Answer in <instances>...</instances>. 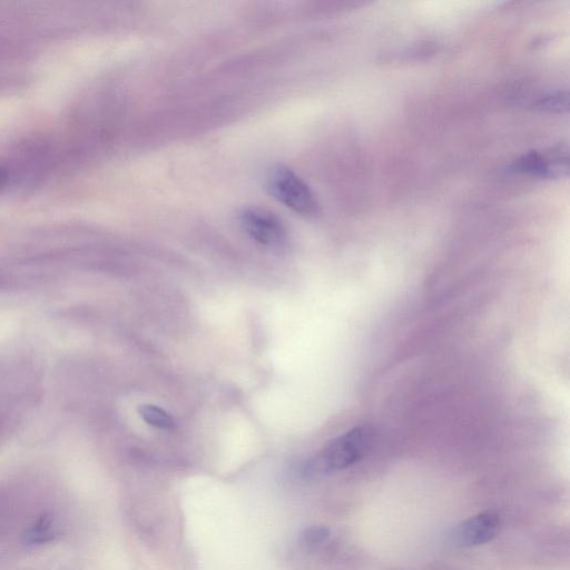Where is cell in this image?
<instances>
[{
  "instance_id": "cell-3",
  "label": "cell",
  "mask_w": 570,
  "mask_h": 570,
  "mask_svg": "<svg viewBox=\"0 0 570 570\" xmlns=\"http://www.w3.org/2000/svg\"><path fill=\"white\" fill-rule=\"evenodd\" d=\"M241 229L265 247H279L287 241L288 232L277 215L261 208H245L239 213Z\"/></svg>"
},
{
  "instance_id": "cell-12",
  "label": "cell",
  "mask_w": 570,
  "mask_h": 570,
  "mask_svg": "<svg viewBox=\"0 0 570 570\" xmlns=\"http://www.w3.org/2000/svg\"><path fill=\"white\" fill-rule=\"evenodd\" d=\"M6 182H7V172L3 169H0V189L3 188Z\"/></svg>"
},
{
  "instance_id": "cell-6",
  "label": "cell",
  "mask_w": 570,
  "mask_h": 570,
  "mask_svg": "<svg viewBox=\"0 0 570 570\" xmlns=\"http://www.w3.org/2000/svg\"><path fill=\"white\" fill-rule=\"evenodd\" d=\"M60 534L61 526L57 517L54 514L45 513L26 528L22 540L26 546H42L54 542Z\"/></svg>"
},
{
  "instance_id": "cell-4",
  "label": "cell",
  "mask_w": 570,
  "mask_h": 570,
  "mask_svg": "<svg viewBox=\"0 0 570 570\" xmlns=\"http://www.w3.org/2000/svg\"><path fill=\"white\" fill-rule=\"evenodd\" d=\"M500 528V518L495 511H484L460 523L449 534L451 543L458 547L484 545L493 540Z\"/></svg>"
},
{
  "instance_id": "cell-5",
  "label": "cell",
  "mask_w": 570,
  "mask_h": 570,
  "mask_svg": "<svg viewBox=\"0 0 570 570\" xmlns=\"http://www.w3.org/2000/svg\"><path fill=\"white\" fill-rule=\"evenodd\" d=\"M513 170L535 178L556 179L568 170L567 152L560 150L549 154L530 152L515 162Z\"/></svg>"
},
{
  "instance_id": "cell-2",
  "label": "cell",
  "mask_w": 570,
  "mask_h": 570,
  "mask_svg": "<svg viewBox=\"0 0 570 570\" xmlns=\"http://www.w3.org/2000/svg\"><path fill=\"white\" fill-rule=\"evenodd\" d=\"M265 186L275 200L294 213L306 218H314L320 213V204L310 186L289 167H272L265 178Z\"/></svg>"
},
{
  "instance_id": "cell-9",
  "label": "cell",
  "mask_w": 570,
  "mask_h": 570,
  "mask_svg": "<svg viewBox=\"0 0 570 570\" xmlns=\"http://www.w3.org/2000/svg\"><path fill=\"white\" fill-rule=\"evenodd\" d=\"M537 106L549 112L563 113L568 110V93L556 92L540 98Z\"/></svg>"
},
{
  "instance_id": "cell-10",
  "label": "cell",
  "mask_w": 570,
  "mask_h": 570,
  "mask_svg": "<svg viewBox=\"0 0 570 570\" xmlns=\"http://www.w3.org/2000/svg\"><path fill=\"white\" fill-rule=\"evenodd\" d=\"M19 280L13 274L0 271V291L12 290L18 287Z\"/></svg>"
},
{
  "instance_id": "cell-11",
  "label": "cell",
  "mask_w": 570,
  "mask_h": 570,
  "mask_svg": "<svg viewBox=\"0 0 570 570\" xmlns=\"http://www.w3.org/2000/svg\"><path fill=\"white\" fill-rule=\"evenodd\" d=\"M8 425V418L5 414L0 412V439H2L3 435L5 434L6 428Z\"/></svg>"
},
{
  "instance_id": "cell-8",
  "label": "cell",
  "mask_w": 570,
  "mask_h": 570,
  "mask_svg": "<svg viewBox=\"0 0 570 570\" xmlns=\"http://www.w3.org/2000/svg\"><path fill=\"white\" fill-rule=\"evenodd\" d=\"M330 534V529L326 526H311L303 530L300 543L304 548L314 550L326 543Z\"/></svg>"
},
{
  "instance_id": "cell-1",
  "label": "cell",
  "mask_w": 570,
  "mask_h": 570,
  "mask_svg": "<svg viewBox=\"0 0 570 570\" xmlns=\"http://www.w3.org/2000/svg\"><path fill=\"white\" fill-rule=\"evenodd\" d=\"M375 439V430L369 426L352 429L324 447L307 465L306 473L321 475L349 468L369 454Z\"/></svg>"
},
{
  "instance_id": "cell-7",
  "label": "cell",
  "mask_w": 570,
  "mask_h": 570,
  "mask_svg": "<svg viewBox=\"0 0 570 570\" xmlns=\"http://www.w3.org/2000/svg\"><path fill=\"white\" fill-rule=\"evenodd\" d=\"M142 419L152 427L161 430H173L176 427L175 420L164 410L153 405H143L139 408Z\"/></svg>"
}]
</instances>
